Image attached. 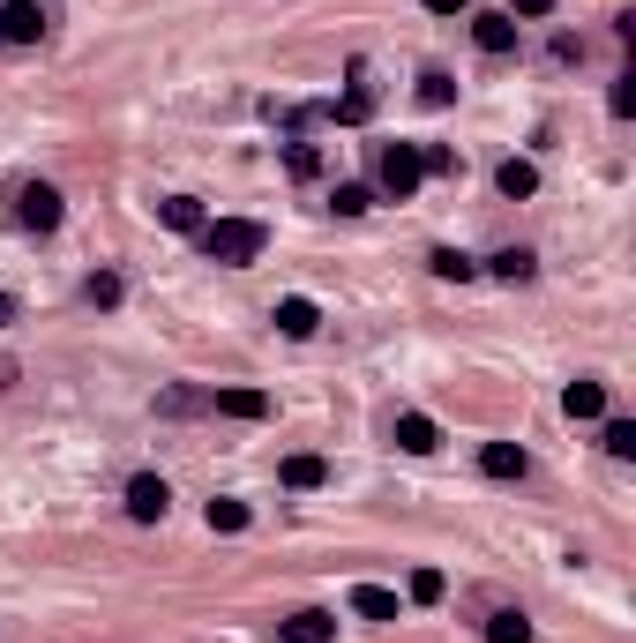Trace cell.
<instances>
[{
    "instance_id": "30",
    "label": "cell",
    "mask_w": 636,
    "mask_h": 643,
    "mask_svg": "<svg viewBox=\"0 0 636 643\" xmlns=\"http://www.w3.org/2000/svg\"><path fill=\"white\" fill-rule=\"evenodd\" d=\"M427 8H434V15H457V8H465V0H427Z\"/></svg>"
},
{
    "instance_id": "10",
    "label": "cell",
    "mask_w": 636,
    "mask_h": 643,
    "mask_svg": "<svg viewBox=\"0 0 636 643\" xmlns=\"http://www.w3.org/2000/svg\"><path fill=\"white\" fill-rule=\"evenodd\" d=\"M472 38H479V53H495V60H502V53H516V23H509V15H479V23H472Z\"/></svg>"
},
{
    "instance_id": "16",
    "label": "cell",
    "mask_w": 636,
    "mask_h": 643,
    "mask_svg": "<svg viewBox=\"0 0 636 643\" xmlns=\"http://www.w3.org/2000/svg\"><path fill=\"white\" fill-rule=\"evenodd\" d=\"M487 643H532V621L524 613H487Z\"/></svg>"
},
{
    "instance_id": "23",
    "label": "cell",
    "mask_w": 636,
    "mask_h": 643,
    "mask_svg": "<svg viewBox=\"0 0 636 643\" xmlns=\"http://www.w3.org/2000/svg\"><path fill=\"white\" fill-rule=\"evenodd\" d=\"M487 269H495V277H509V285H524V277H532V255H524V248H502Z\"/></svg>"
},
{
    "instance_id": "22",
    "label": "cell",
    "mask_w": 636,
    "mask_h": 643,
    "mask_svg": "<svg viewBox=\"0 0 636 643\" xmlns=\"http://www.w3.org/2000/svg\"><path fill=\"white\" fill-rule=\"evenodd\" d=\"M405 592H412V606H434L450 584H442V569H412V584H405Z\"/></svg>"
},
{
    "instance_id": "32",
    "label": "cell",
    "mask_w": 636,
    "mask_h": 643,
    "mask_svg": "<svg viewBox=\"0 0 636 643\" xmlns=\"http://www.w3.org/2000/svg\"><path fill=\"white\" fill-rule=\"evenodd\" d=\"M0 322H15V300H8V292H0Z\"/></svg>"
},
{
    "instance_id": "1",
    "label": "cell",
    "mask_w": 636,
    "mask_h": 643,
    "mask_svg": "<svg viewBox=\"0 0 636 643\" xmlns=\"http://www.w3.org/2000/svg\"><path fill=\"white\" fill-rule=\"evenodd\" d=\"M262 248H270V232H262L254 217H217V225H203V255H211L217 269H248Z\"/></svg>"
},
{
    "instance_id": "25",
    "label": "cell",
    "mask_w": 636,
    "mask_h": 643,
    "mask_svg": "<svg viewBox=\"0 0 636 643\" xmlns=\"http://www.w3.org/2000/svg\"><path fill=\"white\" fill-rule=\"evenodd\" d=\"M606 457H636V427L629 420H606Z\"/></svg>"
},
{
    "instance_id": "2",
    "label": "cell",
    "mask_w": 636,
    "mask_h": 643,
    "mask_svg": "<svg viewBox=\"0 0 636 643\" xmlns=\"http://www.w3.org/2000/svg\"><path fill=\"white\" fill-rule=\"evenodd\" d=\"M375 180H382V195H389V203H405V195L427 180V172H420V142H389V150H382V165H375Z\"/></svg>"
},
{
    "instance_id": "6",
    "label": "cell",
    "mask_w": 636,
    "mask_h": 643,
    "mask_svg": "<svg viewBox=\"0 0 636 643\" xmlns=\"http://www.w3.org/2000/svg\"><path fill=\"white\" fill-rule=\"evenodd\" d=\"M495 187H502L509 203H524V195H540V165L532 158H502L495 165Z\"/></svg>"
},
{
    "instance_id": "12",
    "label": "cell",
    "mask_w": 636,
    "mask_h": 643,
    "mask_svg": "<svg viewBox=\"0 0 636 643\" xmlns=\"http://www.w3.org/2000/svg\"><path fill=\"white\" fill-rule=\"evenodd\" d=\"M158 217H166V232H203V225H211L195 195H166V203H158Z\"/></svg>"
},
{
    "instance_id": "33",
    "label": "cell",
    "mask_w": 636,
    "mask_h": 643,
    "mask_svg": "<svg viewBox=\"0 0 636 643\" xmlns=\"http://www.w3.org/2000/svg\"><path fill=\"white\" fill-rule=\"evenodd\" d=\"M0 45H8V38H0Z\"/></svg>"
},
{
    "instance_id": "9",
    "label": "cell",
    "mask_w": 636,
    "mask_h": 643,
    "mask_svg": "<svg viewBox=\"0 0 636 643\" xmlns=\"http://www.w3.org/2000/svg\"><path fill=\"white\" fill-rule=\"evenodd\" d=\"M211 404L225 420H270V397H262V389H217Z\"/></svg>"
},
{
    "instance_id": "13",
    "label": "cell",
    "mask_w": 636,
    "mask_h": 643,
    "mask_svg": "<svg viewBox=\"0 0 636 643\" xmlns=\"http://www.w3.org/2000/svg\"><path fill=\"white\" fill-rule=\"evenodd\" d=\"M277 330H285V337H315V330H322V314H315V300H277Z\"/></svg>"
},
{
    "instance_id": "19",
    "label": "cell",
    "mask_w": 636,
    "mask_h": 643,
    "mask_svg": "<svg viewBox=\"0 0 636 643\" xmlns=\"http://www.w3.org/2000/svg\"><path fill=\"white\" fill-rule=\"evenodd\" d=\"M420 172H434V180H450V172H465V158H457L450 142H427V150H420Z\"/></svg>"
},
{
    "instance_id": "24",
    "label": "cell",
    "mask_w": 636,
    "mask_h": 643,
    "mask_svg": "<svg viewBox=\"0 0 636 643\" xmlns=\"http://www.w3.org/2000/svg\"><path fill=\"white\" fill-rule=\"evenodd\" d=\"M211 531H248V502H211Z\"/></svg>"
},
{
    "instance_id": "11",
    "label": "cell",
    "mask_w": 636,
    "mask_h": 643,
    "mask_svg": "<svg viewBox=\"0 0 636 643\" xmlns=\"http://www.w3.org/2000/svg\"><path fill=\"white\" fill-rule=\"evenodd\" d=\"M524 464H532V457H524L516 441H487V457H479V472L487 479H524Z\"/></svg>"
},
{
    "instance_id": "18",
    "label": "cell",
    "mask_w": 636,
    "mask_h": 643,
    "mask_svg": "<svg viewBox=\"0 0 636 643\" xmlns=\"http://www.w3.org/2000/svg\"><path fill=\"white\" fill-rule=\"evenodd\" d=\"M338 217H360V210H375V187H360V180H338Z\"/></svg>"
},
{
    "instance_id": "7",
    "label": "cell",
    "mask_w": 636,
    "mask_h": 643,
    "mask_svg": "<svg viewBox=\"0 0 636 643\" xmlns=\"http://www.w3.org/2000/svg\"><path fill=\"white\" fill-rule=\"evenodd\" d=\"M397 449H412V457H427V449H442V427H434L427 412H397Z\"/></svg>"
},
{
    "instance_id": "28",
    "label": "cell",
    "mask_w": 636,
    "mask_h": 643,
    "mask_svg": "<svg viewBox=\"0 0 636 643\" xmlns=\"http://www.w3.org/2000/svg\"><path fill=\"white\" fill-rule=\"evenodd\" d=\"M195 404H203L195 389H166V397H158V412H195Z\"/></svg>"
},
{
    "instance_id": "27",
    "label": "cell",
    "mask_w": 636,
    "mask_h": 643,
    "mask_svg": "<svg viewBox=\"0 0 636 643\" xmlns=\"http://www.w3.org/2000/svg\"><path fill=\"white\" fill-rule=\"evenodd\" d=\"M636 113V76H622V83H614V120H629Z\"/></svg>"
},
{
    "instance_id": "17",
    "label": "cell",
    "mask_w": 636,
    "mask_h": 643,
    "mask_svg": "<svg viewBox=\"0 0 636 643\" xmlns=\"http://www.w3.org/2000/svg\"><path fill=\"white\" fill-rule=\"evenodd\" d=\"M83 300L90 307H121V277H113V269H90V277H83Z\"/></svg>"
},
{
    "instance_id": "15",
    "label": "cell",
    "mask_w": 636,
    "mask_h": 643,
    "mask_svg": "<svg viewBox=\"0 0 636 643\" xmlns=\"http://www.w3.org/2000/svg\"><path fill=\"white\" fill-rule=\"evenodd\" d=\"M561 404H569V420H599V412H606V389H599V382H569Z\"/></svg>"
},
{
    "instance_id": "26",
    "label": "cell",
    "mask_w": 636,
    "mask_h": 643,
    "mask_svg": "<svg viewBox=\"0 0 636 643\" xmlns=\"http://www.w3.org/2000/svg\"><path fill=\"white\" fill-rule=\"evenodd\" d=\"M450 97H457L450 76H420V105H450Z\"/></svg>"
},
{
    "instance_id": "4",
    "label": "cell",
    "mask_w": 636,
    "mask_h": 643,
    "mask_svg": "<svg viewBox=\"0 0 636 643\" xmlns=\"http://www.w3.org/2000/svg\"><path fill=\"white\" fill-rule=\"evenodd\" d=\"M0 38H8V45H38L45 38L38 0H0Z\"/></svg>"
},
{
    "instance_id": "14",
    "label": "cell",
    "mask_w": 636,
    "mask_h": 643,
    "mask_svg": "<svg viewBox=\"0 0 636 643\" xmlns=\"http://www.w3.org/2000/svg\"><path fill=\"white\" fill-rule=\"evenodd\" d=\"M352 613H360V621H397V592H382V584H352Z\"/></svg>"
},
{
    "instance_id": "20",
    "label": "cell",
    "mask_w": 636,
    "mask_h": 643,
    "mask_svg": "<svg viewBox=\"0 0 636 643\" xmlns=\"http://www.w3.org/2000/svg\"><path fill=\"white\" fill-rule=\"evenodd\" d=\"M427 262H434V277H450V285H465L472 269H479V262H472V255H457V248H434Z\"/></svg>"
},
{
    "instance_id": "8",
    "label": "cell",
    "mask_w": 636,
    "mask_h": 643,
    "mask_svg": "<svg viewBox=\"0 0 636 643\" xmlns=\"http://www.w3.org/2000/svg\"><path fill=\"white\" fill-rule=\"evenodd\" d=\"M277 636H285V643H330V636H338V621L307 606V613H293V621H277Z\"/></svg>"
},
{
    "instance_id": "29",
    "label": "cell",
    "mask_w": 636,
    "mask_h": 643,
    "mask_svg": "<svg viewBox=\"0 0 636 643\" xmlns=\"http://www.w3.org/2000/svg\"><path fill=\"white\" fill-rule=\"evenodd\" d=\"M516 15H554V0H516Z\"/></svg>"
},
{
    "instance_id": "31",
    "label": "cell",
    "mask_w": 636,
    "mask_h": 643,
    "mask_svg": "<svg viewBox=\"0 0 636 643\" xmlns=\"http://www.w3.org/2000/svg\"><path fill=\"white\" fill-rule=\"evenodd\" d=\"M8 382H15V359H8V352H0V389H8Z\"/></svg>"
},
{
    "instance_id": "3",
    "label": "cell",
    "mask_w": 636,
    "mask_h": 643,
    "mask_svg": "<svg viewBox=\"0 0 636 643\" xmlns=\"http://www.w3.org/2000/svg\"><path fill=\"white\" fill-rule=\"evenodd\" d=\"M15 225H23V232H53V225H60V195H53L45 180H31V187L15 195Z\"/></svg>"
},
{
    "instance_id": "5",
    "label": "cell",
    "mask_w": 636,
    "mask_h": 643,
    "mask_svg": "<svg viewBox=\"0 0 636 643\" xmlns=\"http://www.w3.org/2000/svg\"><path fill=\"white\" fill-rule=\"evenodd\" d=\"M166 509H172V494H166V479H158V472L127 479V516H135V524H158Z\"/></svg>"
},
{
    "instance_id": "21",
    "label": "cell",
    "mask_w": 636,
    "mask_h": 643,
    "mask_svg": "<svg viewBox=\"0 0 636 643\" xmlns=\"http://www.w3.org/2000/svg\"><path fill=\"white\" fill-rule=\"evenodd\" d=\"M322 479H330L322 457H285V486H322Z\"/></svg>"
}]
</instances>
